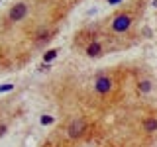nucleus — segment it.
Wrapping results in <instances>:
<instances>
[{
    "label": "nucleus",
    "mask_w": 157,
    "mask_h": 147,
    "mask_svg": "<svg viewBox=\"0 0 157 147\" xmlns=\"http://www.w3.org/2000/svg\"><path fill=\"white\" fill-rule=\"evenodd\" d=\"M130 24H132L130 16H126V14H122V16H118V18L114 20V24H112V28H114V32L122 33V32H126V29L130 28Z\"/></svg>",
    "instance_id": "obj_1"
},
{
    "label": "nucleus",
    "mask_w": 157,
    "mask_h": 147,
    "mask_svg": "<svg viewBox=\"0 0 157 147\" xmlns=\"http://www.w3.org/2000/svg\"><path fill=\"white\" fill-rule=\"evenodd\" d=\"M94 88L100 92V94H106V92H110V88H112V81L108 77H98L96 82H94Z\"/></svg>",
    "instance_id": "obj_2"
},
{
    "label": "nucleus",
    "mask_w": 157,
    "mask_h": 147,
    "mask_svg": "<svg viewBox=\"0 0 157 147\" xmlns=\"http://www.w3.org/2000/svg\"><path fill=\"white\" fill-rule=\"evenodd\" d=\"M26 14H28V6L26 4H18V6H14L12 10H10V20L18 22V20H22Z\"/></svg>",
    "instance_id": "obj_3"
},
{
    "label": "nucleus",
    "mask_w": 157,
    "mask_h": 147,
    "mask_svg": "<svg viewBox=\"0 0 157 147\" xmlns=\"http://www.w3.org/2000/svg\"><path fill=\"white\" fill-rule=\"evenodd\" d=\"M85 131V122L82 120H73V124L69 126V135L71 137H78Z\"/></svg>",
    "instance_id": "obj_4"
},
{
    "label": "nucleus",
    "mask_w": 157,
    "mask_h": 147,
    "mask_svg": "<svg viewBox=\"0 0 157 147\" xmlns=\"http://www.w3.org/2000/svg\"><path fill=\"white\" fill-rule=\"evenodd\" d=\"M86 53H88L90 57H96V55H100V45H98V43H92V45H88Z\"/></svg>",
    "instance_id": "obj_5"
},
{
    "label": "nucleus",
    "mask_w": 157,
    "mask_h": 147,
    "mask_svg": "<svg viewBox=\"0 0 157 147\" xmlns=\"http://www.w3.org/2000/svg\"><path fill=\"white\" fill-rule=\"evenodd\" d=\"M55 57H57V51H55V49H49V51L45 53V55H43V61H45V63H49V61H53Z\"/></svg>",
    "instance_id": "obj_6"
},
{
    "label": "nucleus",
    "mask_w": 157,
    "mask_h": 147,
    "mask_svg": "<svg viewBox=\"0 0 157 147\" xmlns=\"http://www.w3.org/2000/svg\"><path fill=\"white\" fill-rule=\"evenodd\" d=\"M145 130L147 131H155L157 130V120H147L145 122Z\"/></svg>",
    "instance_id": "obj_7"
},
{
    "label": "nucleus",
    "mask_w": 157,
    "mask_h": 147,
    "mask_svg": "<svg viewBox=\"0 0 157 147\" xmlns=\"http://www.w3.org/2000/svg\"><path fill=\"white\" fill-rule=\"evenodd\" d=\"M140 90H141V92H149V90H151V82H149V81L140 82Z\"/></svg>",
    "instance_id": "obj_8"
},
{
    "label": "nucleus",
    "mask_w": 157,
    "mask_h": 147,
    "mask_svg": "<svg viewBox=\"0 0 157 147\" xmlns=\"http://www.w3.org/2000/svg\"><path fill=\"white\" fill-rule=\"evenodd\" d=\"M14 88V85H2L0 86V92H8V90H12Z\"/></svg>",
    "instance_id": "obj_9"
},
{
    "label": "nucleus",
    "mask_w": 157,
    "mask_h": 147,
    "mask_svg": "<svg viewBox=\"0 0 157 147\" xmlns=\"http://www.w3.org/2000/svg\"><path fill=\"white\" fill-rule=\"evenodd\" d=\"M51 122H53L51 116H43V118H41V124H51Z\"/></svg>",
    "instance_id": "obj_10"
},
{
    "label": "nucleus",
    "mask_w": 157,
    "mask_h": 147,
    "mask_svg": "<svg viewBox=\"0 0 157 147\" xmlns=\"http://www.w3.org/2000/svg\"><path fill=\"white\" fill-rule=\"evenodd\" d=\"M110 4H118V2H122V0H108Z\"/></svg>",
    "instance_id": "obj_11"
}]
</instances>
